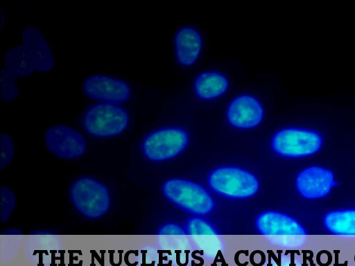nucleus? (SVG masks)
I'll return each instance as SVG.
<instances>
[{
    "mask_svg": "<svg viewBox=\"0 0 355 266\" xmlns=\"http://www.w3.org/2000/svg\"><path fill=\"white\" fill-rule=\"evenodd\" d=\"M174 49L180 65L190 66L195 64L202 49V37L199 30L192 26L179 28L174 37Z\"/></svg>",
    "mask_w": 355,
    "mask_h": 266,
    "instance_id": "4468645a",
    "label": "nucleus"
},
{
    "mask_svg": "<svg viewBox=\"0 0 355 266\" xmlns=\"http://www.w3.org/2000/svg\"><path fill=\"white\" fill-rule=\"evenodd\" d=\"M189 141L188 132L182 127H160L144 136L141 143V151L148 161H167L182 153L188 145Z\"/></svg>",
    "mask_w": 355,
    "mask_h": 266,
    "instance_id": "20e7f679",
    "label": "nucleus"
},
{
    "mask_svg": "<svg viewBox=\"0 0 355 266\" xmlns=\"http://www.w3.org/2000/svg\"><path fill=\"white\" fill-rule=\"evenodd\" d=\"M264 117L262 103L255 96L243 94L234 97L226 110L230 125L238 129H251L258 126Z\"/></svg>",
    "mask_w": 355,
    "mask_h": 266,
    "instance_id": "f8f14e48",
    "label": "nucleus"
},
{
    "mask_svg": "<svg viewBox=\"0 0 355 266\" xmlns=\"http://www.w3.org/2000/svg\"><path fill=\"white\" fill-rule=\"evenodd\" d=\"M1 168H6L14 155V143L12 137L5 132L1 134Z\"/></svg>",
    "mask_w": 355,
    "mask_h": 266,
    "instance_id": "4be33fe9",
    "label": "nucleus"
},
{
    "mask_svg": "<svg viewBox=\"0 0 355 266\" xmlns=\"http://www.w3.org/2000/svg\"><path fill=\"white\" fill-rule=\"evenodd\" d=\"M69 199L76 211L89 220L103 218L111 206L108 188L91 177H81L72 183L69 189Z\"/></svg>",
    "mask_w": 355,
    "mask_h": 266,
    "instance_id": "7ed1b4c3",
    "label": "nucleus"
},
{
    "mask_svg": "<svg viewBox=\"0 0 355 266\" xmlns=\"http://www.w3.org/2000/svg\"><path fill=\"white\" fill-rule=\"evenodd\" d=\"M44 143L53 155L63 159L80 158L87 149L83 135L64 124H55L48 127L44 133Z\"/></svg>",
    "mask_w": 355,
    "mask_h": 266,
    "instance_id": "1a4fd4ad",
    "label": "nucleus"
},
{
    "mask_svg": "<svg viewBox=\"0 0 355 266\" xmlns=\"http://www.w3.org/2000/svg\"><path fill=\"white\" fill-rule=\"evenodd\" d=\"M128 110L121 104L96 102L83 112L80 124L89 135L110 139L123 133L129 126Z\"/></svg>",
    "mask_w": 355,
    "mask_h": 266,
    "instance_id": "f257e3e1",
    "label": "nucleus"
},
{
    "mask_svg": "<svg viewBox=\"0 0 355 266\" xmlns=\"http://www.w3.org/2000/svg\"><path fill=\"white\" fill-rule=\"evenodd\" d=\"M334 184L333 173L318 166L306 168L298 175L296 179L297 190L303 197L309 199L326 196Z\"/></svg>",
    "mask_w": 355,
    "mask_h": 266,
    "instance_id": "ddd939ff",
    "label": "nucleus"
},
{
    "mask_svg": "<svg viewBox=\"0 0 355 266\" xmlns=\"http://www.w3.org/2000/svg\"><path fill=\"white\" fill-rule=\"evenodd\" d=\"M83 94L97 102L122 104L132 95L130 85L123 79L105 73H92L87 76L81 85Z\"/></svg>",
    "mask_w": 355,
    "mask_h": 266,
    "instance_id": "6e6552de",
    "label": "nucleus"
},
{
    "mask_svg": "<svg viewBox=\"0 0 355 266\" xmlns=\"http://www.w3.org/2000/svg\"><path fill=\"white\" fill-rule=\"evenodd\" d=\"M229 86V80L225 74L216 71H206L196 76L193 87L198 98L209 100L222 96Z\"/></svg>",
    "mask_w": 355,
    "mask_h": 266,
    "instance_id": "dca6fc26",
    "label": "nucleus"
},
{
    "mask_svg": "<svg viewBox=\"0 0 355 266\" xmlns=\"http://www.w3.org/2000/svg\"><path fill=\"white\" fill-rule=\"evenodd\" d=\"M180 227L168 224L160 229L157 242L165 260L173 266H189L191 260V245Z\"/></svg>",
    "mask_w": 355,
    "mask_h": 266,
    "instance_id": "9d476101",
    "label": "nucleus"
},
{
    "mask_svg": "<svg viewBox=\"0 0 355 266\" xmlns=\"http://www.w3.org/2000/svg\"><path fill=\"white\" fill-rule=\"evenodd\" d=\"M262 266H303L301 261L291 254L271 257Z\"/></svg>",
    "mask_w": 355,
    "mask_h": 266,
    "instance_id": "5701e85b",
    "label": "nucleus"
},
{
    "mask_svg": "<svg viewBox=\"0 0 355 266\" xmlns=\"http://www.w3.org/2000/svg\"><path fill=\"white\" fill-rule=\"evenodd\" d=\"M186 229L206 258L212 260L220 251V241L209 222L199 218H191L186 222Z\"/></svg>",
    "mask_w": 355,
    "mask_h": 266,
    "instance_id": "2eb2a0df",
    "label": "nucleus"
},
{
    "mask_svg": "<svg viewBox=\"0 0 355 266\" xmlns=\"http://www.w3.org/2000/svg\"><path fill=\"white\" fill-rule=\"evenodd\" d=\"M208 184L217 194L233 199L252 197L259 189V181L253 174L232 166L214 170L208 177Z\"/></svg>",
    "mask_w": 355,
    "mask_h": 266,
    "instance_id": "423d86ee",
    "label": "nucleus"
},
{
    "mask_svg": "<svg viewBox=\"0 0 355 266\" xmlns=\"http://www.w3.org/2000/svg\"><path fill=\"white\" fill-rule=\"evenodd\" d=\"M1 87L0 99L4 102L16 100L19 95L17 78L1 68L0 71Z\"/></svg>",
    "mask_w": 355,
    "mask_h": 266,
    "instance_id": "6ab92c4d",
    "label": "nucleus"
},
{
    "mask_svg": "<svg viewBox=\"0 0 355 266\" xmlns=\"http://www.w3.org/2000/svg\"><path fill=\"white\" fill-rule=\"evenodd\" d=\"M321 135L302 127H286L277 131L271 140V148L285 157H302L317 152L321 148Z\"/></svg>",
    "mask_w": 355,
    "mask_h": 266,
    "instance_id": "0eeeda50",
    "label": "nucleus"
},
{
    "mask_svg": "<svg viewBox=\"0 0 355 266\" xmlns=\"http://www.w3.org/2000/svg\"><path fill=\"white\" fill-rule=\"evenodd\" d=\"M164 196L174 204L196 215L209 213L214 206L209 193L198 184L181 179H171L162 186Z\"/></svg>",
    "mask_w": 355,
    "mask_h": 266,
    "instance_id": "39448f33",
    "label": "nucleus"
},
{
    "mask_svg": "<svg viewBox=\"0 0 355 266\" xmlns=\"http://www.w3.org/2000/svg\"><path fill=\"white\" fill-rule=\"evenodd\" d=\"M21 45L35 71L45 73L54 67L55 60L51 47L37 27L28 25L24 28Z\"/></svg>",
    "mask_w": 355,
    "mask_h": 266,
    "instance_id": "9b49d317",
    "label": "nucleus"
},
{
    "mask_svg": "<svg viewBox=\"0 0 355 266\" xmlns=\"http://www.w3.org/2000/svg\"><path fill=\"white\" fill-rule=\"evenodd\" d=\"M325 228L337 235H355V210L332 211L324 218Z\"/></svg>",
    "mask_w": 355,
    "mask_h": 266,
    "instance_id": "a211bd4d",
    "label": "nucleus"
},
{
    "mask_svg": "<svg viewBox=\"0 0 355 266\" xmlns=\"http://www.w3.org/2000/svg\"><path fill=\"white\" fill-rule=\"evenodd\" d=\"M16 199L12 190L6 187L1 188V220L2 222H6L10 217L15 206Z\"/></svg>",
    "mask_w": 355,
    "mask_h": 266,
    "instance_id": "aec40b11",
    "label": "nucleus"
},
{
    "mask_svg": "<svg viewBox=\"0 0 355 266\" xmlns=\"http://www.w3.org/2000/svg\"><path fill=\"white\" fill-rule=\"evenodd\" d=\"M258 231L271 245L286 249H295L306 242V231L295 219L284 213L268 211L256 220Z\"/></svg>",
    "mask_w": 355,
    "mask_h": 266,
    "instance_id": "f03ea898",
    "label": "nucleus"
},
{
    "mask_svg": "<svg viewBox=\"0 0 355 266\" xmlns=\"http://www.w3.org/2000/svg\"><path fill=\"white\" fill-rule=\"evenodd\" d=\"M158 251L153 248L141 249L137 256V266H167Z\"/></svg>",
    "mask_w": 355,
    "mask_h": 266,
    "instance_id": "412c9836",
    "label": "nucleus"
},
{
    "mask_svg": "<svg viewBox=\"0 0 355 266\" xmlns=\"http://www.w3.org/2000/svg\"><path fill=\"white\" fill-rule=\"evenodd\" d=\"M2 68L17 79L29 76L35 71L21 44L6 51Z\"/></svg>",
    "mask_w": 355,
    "mask_h": 266,
    "instance_id": "f3484780",
    "label": "nucleus"
}]
</instances>
